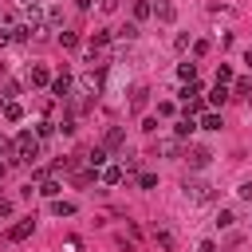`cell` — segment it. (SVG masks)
Returning a JSON list of instances; mask_svg holds the SVG:
<instances>
[{
	"mask_svg": "<svg viewBox=\"0 0 252 252\" xmlns=\"http://www.w3.org/2000/svg\"><path fill=\"white\" fill-rule=\"evenodd\" d=\"M185 201H193V205H205V201H213V185L209 181H201V177H185Z\"/></svg>",
	"mask_w": 252,
	"mask_h": 252,
	"instance_id": "obj_1",
	"label": "cell"
},
{
	"mask_svg": "<svg viewBox=\"0 0 252 252\" xmlns=\"http://www.w3.org/2000/svg\"><path fill=\"white\" fill-rule=\"evenodd\" d=\"M16 158H20V161L39 158V138H35L32 130H20V134H16Z\"/></svg>",
	"mask_w": 252,
	"mask_h": 252,
	"instance_id": "obj_2",
	"label": "cell"
},
{
	"mask_svg": "<svg viewBox=\"0 0 252 252\" xmlns=\"http://www.w3.org/2000/svg\"><path fill=\"white\" fill-rule=\"evenodd\" d=\"M32 232H35V220H32V217H24V220H16V224L8 228V240H12V244H20V240H28Z\"/></svg>",
	"mask_w": 252,
	"mask_h": 252,
	"instance_id": "obj_3",
	"label": "cell"
},
{
	"mask_svg": "<svg viewBox=\"0 0 252 252\" xmlns=\"http://www.w3.org/2000/svg\"><path fill=\"white\" fill-rule=\"evenodd\" d=\"M158 154L177 158V154H181V138H158Z\"/></svg>",
	"mask_w": 252,
	"mask_h": 252,
	"instance_id": "obj_4",
	"label": "cell"
},
{
	"mask_svg": "<svg viewBox=\"0 0 252 252\" xmlns=\"http://www.w3.org/2000/svg\"><path fill=\"white\" fill-rule=\"evenodd\" d=\"M79 87H83V94H98V91H102V79H98V75H91V71H87V75H83V79H79Z\"/></svg>",
	"mask_w": 252,
	"mask_h": 252,
	"instance_id": "obj_5",
	"label": "cell"
},
{
	"mask_svg": "<svg viewBox=\"0 0 252 252\" xmlns=\"http://www.w3.org/2000/svg\"><path fill=\"white\" fill-rule=\"evenodd\" d=\"M51 91H55V98H67V94H71V79H67V75L51 79Z\"/></svg>",
	"mask_w": 252,
	"mask_h": 252,
	"instance_id": "obj_6",
	"label": "cell"
},
{
	"mask_svg": "<svg viewBox=\"0 0 252 252\" xmlns=\"http://www.w3.org/2000/svg\"><path fill=\"white\" fill-rule=\"evenodd\" d=\"M228 94H232V91H228V87H220V83H217V87H213V91H209V102H213V106H224V102H228Z\"/></svg>",
	"mask_w": 252,
	"mask_h": 252,
	"instance_id": "obj_7",
	"label": "cell"
},
{
	"mask_svg": "<svg viewBox=\"0 0 252 252\" xmlns=\"http://www.w3.org/2000/svg\"><path fill=\"white\" fill-rule=\"evenodd\" d=\"M197 126H201V130H220V114H217V110H205Z\"/></svg>",
	"mask_w": 252,
	"mask_h": 252,
	"instance_id": "obj_8",
	"label": "cell"
},
{
	"mask_svg": "<svg viewBox=\"0 0 252 252\" xmlns=\"http://www.w3.org/2000/svg\"><path fill=\"white\" fill-rule=\"evenodd\" d=\"M193 130H197V122H193V118H181V122L173 126V138H181V142H185V138H189Z\"/></svg>",
	"mask_w": 252,
	"mask_h": 252,
	"instance_id": "obj_9",
	"label": "cell"
},
{
	"mask_svg": "<svg viewBox=\"0 0 252 252\" xmlns=\"http://www.w3.org/2000/svg\"><path fill=\"white\" fill-rule=\"evenodd\" d=\"M209 161H213V154H209V150H193V154H189V165H193V169H205Z\"/></svg>",
	"mask_w": 252,
	"mask_h": 252,
	"instance_id": "obj_10",
	"label": "cell"
},
{
	"mask_svg": "<svg viewBox=\"0 0 252 252\" xmlns=\"http://www.w3.org/2000/svg\"><path fill=\"white\" fill-rule=\"evenodd\" d=\"M51 213H55V217H75V201H59V197H55V201H51Z\"/></svg>",
	"mask_w": 252,
	"mask_h": 252,
	"instance_id": "obj_11",
	"label": "cell"
},
{
	"mask_svg": "<svg viewBox=\"0 0 252 252\" xmlns=\"http://www.w3.org/2000/svg\"><path fill=\"white\" fill-rule=\"evenodd\" d=\"M28 79H32L35 87H47V83H51V75H47V67H32V75H28Z\"/></svg>",
	"mask_w": 252,
	"mask_h": 252,
	"instance_id": "obj_12",
	"label": "cell"
},
{
	"mask_svg": "<svg viewBox=\"0 0 252 252\" xmlns=\"http://www.w3.org/2000/svg\"><path fill=\"white\" fill-rule=\"evenodd\" d=\"M102 181H106V185H118V181H122V165H106V169H102Z\"/></svg>",
	"mask_w": 252,
	"mask_h": 252,
	"instance_id": "obj_13",
	"label": "cell"
},
{
	"mask_svg": "<svg viewBox=\"0 0 252 252\" xmlns=\"http://www.w3.org/2000/svg\"><path fill=\"white\" fill-rule=\"evenodd\" d=\"M173 16H177V12H173V4H165V0H161V4H158V20H161V24H173Z\"/></svg>",
	"mask_w": 252,
	"mask_h": 252,
	"instance_id": "obj_14",
	"label": "cell"
},
{
	"mask_svg": "<svg viewBox=\"0 0 252 252\" xmlns=\"http://www.w3.org/2000/svg\"><path fill=\"white\" fill-rule=\"evenodd\" d=\"M177 79L193 83V79H197V63H181V67H177Z\"/></svg>",
	"mask_w": 252,
	"mask_h": 252,
	"instance_id": "obj_15",
	"label": "cell"
},
{
	"mask_svg": "<svg viewBox=\"0 0 252 252\" xmlns=\"http://www.w3.org/2000/svg\"><path fill=\"white\" fill-rule=\"evenodd\" d=\"M193 114H205V102H201L197 94H193V98L185 102V118H193Z\"/></svg>",
	"mask_w": 252,
	"mask_h": 252,
	"instance_id": "obj_16",
	"label": "cell"
},
{
	"mask_svg": "<svg viewBox=\"0 0 252 252\" xmlns=\"http://www.w3.org/2000/svg\"><path fill=\"white\" fill-rule=\"evenodd\" d=\"M4 118H8V122H20V118H24L20 102H4Z\"/></svg>",
	"mask_w": 252,
	"mask_h": 252,
	"instance_id": "obj_17",
	"label": "cell"
},
{
	"mask_svg": "<svg viewBox=\"0 0 252 252\" xmlns=\"http://www.w3.org/2000/svg\"><path fill=\"white\" fill-rule=\"evenodd\" d=\"M39 193H43V197H51V201H55V197H59V181H55V177H47V181H43V185H39Z\"/></svg>",
	"mask_w": 252,
	"mask_h": 252,
	"instance_id": "obj_18",
	"label": "cell"
},
{
	"mask_svg": "<svg viewBox=\"0 0 252 252\" xmlns=\"http://www.w3.org/2000/svg\"><path fill=\"white\" fill-rule=\"evenodd\" d=\"M12 39H16V43L32 39V28H28V24H16V28H12Z\"/></svg>",
	"mask_w": 252,
	"mask_h": 252,
	"instance_id": "obj_19",
	"label": "cell"
},
{
	"mask_svg": "<svg viewBox=\"0 0 252 252\" xmlns=\"http://www.w3.org/2000/svg\"><path fill=\"white\" fill-rule=\"evenodd\" d=\"M114 146H122V130L114 126L110 134H106V142H102V150H114Z\"/></svg>",
	"mask_w": 252,
	"mask_h": 252,
	"instance_id": "obj_20",
	"label": "cell"
},
{
	"mask_svg": "<svg viewBox=\"0 0 252 252\" xmlns=\"http://www.w3.org/2000/svg\"><path fill=\"white\" fill-rule=\"evenodd\" d=\"M154 240H158V244H161L165 252H173V236H169L165 228H158V232H154Z\"/></svg>",
	"mask_w": 252,
	"mask_h": 252,
	"instance_id": "obj_21",
	"label": "cell"
},
{
	"mask_svg": "<svg viewBox=\"0 0 252 252\" xmlns=\"http://www.w3.org/2000/svg\"><path fill=\"white\" fill-rule=\"evenodd\" d=\"M217 83H220V87H228V83H232V67H224V63H220V67H217Z\"/></svg>",
	"mask_w": 252,
	"mask_h": 252,
	"instance_id": "obj_22",
	"label": "cell"
},
{
	"mask_svg": "<svg viewBox=\"0 0 252 252\" xmlns=\"http://www.w3.org/2000/svg\"><path fill=\"white\" fill-rule=\"evenodd\" d=\"M146 94H150V91H146V87H138V91H134V98H130V106H134V110H142V106H146Z\"/></svg>",
	"mask_w": 252,
	"mask_h": 252,
	"instance_id": "obj_23",
	"label": "cell"
},
{
	"mask_svg": "<svg viewBox=\"0 0 252 252\" xmlns=\"http://www.w3.org/2000/svg\"><path fill=\"white\" fill-rule=\"evenodd\" d=\"M55 130H59V126H55V122H39V126H35V138H51V134H55Z\"/></svg>",
	"mask_w": 252,
	"mask_h": 252,
	"instance_id": "obj_24",
	"label": "cell"
},
{
	"mask_svg": "<svg viewBox=\"0 0 252 252\" xmlns=\"http://www.w3.org/2000/svg\"><path fill=\"white\" fill-rule=\"evenodd\" d=\"M232 220H236V217H232L228 209H220V213H217V228H232Z\"/></svg>",
	"mask_w": 252,
	"mask_h": 252,
	"instance_id": "obj_25",
	"label": "cell"
},
{
	"mask_svg": "<svg viewBox=\"0 0 252 252\" xmlns=\"http://www.w3.org/2000/svg\"><path fill=\"white\" fill-rule=\"evenodd\" d=\"M150 12H154V8H150V4H146V0H138V4H134V20H146V16H150Z\"/></svg>",
	"mask_w": 252,
	"mask_h": 252,
	"instance_id": "obj_26",
	"label": "cell"
},
{
	"mask_svg": "<svg viewBox=\"0 0 252 252\" xmlns=\"http://www.w3.org/2000/svg\"><path fill=\"white\" fill-rule=\"evenodd\" d=\"M47 24L59 28V24H63V8H47Z\"/></svg>",
	"mask_w": 252,
	"mask_h": 252,
	"instance_id": "obj_27",
	"label": "cell"
},
{
	"mask_svg": "<svg viewBox=\"0 0 252 252\" xmlns=\"http://www.w3.org/2000/svg\"><path fill=\"white\" fill-rule=\"evenodd\" d=\"M59 43H63V47H79V35H75V32H59Z\"/></svg>",
	"mask_w": 252,
	"mask_h": 252,
	"instance_id": "obj_28",
	"label": "cell"
},
{
	"mask_svg": "<svg viewBox=\"0 0 252 252\" xmlns=\"http://www.w3.org/2000/svg\"><path fill=\"white\" fill-rule=\"evenodd\" d=\"M106 43H110L106 32H94V35H91V51H94V47H106Z\"/></svg>",
	"mask_w": 252,
	"mask_h": 252,
	"instance_id": "obj_29",
	"label": "cell"
},
{
	"mask_svg": "<svg viewBox=\"0 0 252 252\" xmlns=\"http://www.w3.org/2000/svg\"><path fill=\"white\" fill-rule=\"evenodd\" d=\"M91 165H106V150H102V146L91 150Z\"/></svg>",
	"mask_w": 252,
	"mask_h": 252,
	"instance_id": "obj_30",
	"label": "cell"
},
{
	"mask_svg": "<svg viewBox=\"0 0 252 252\" xmlns=\"http://www.w3.org/2000/svg\"><path fill=\"white\" fill-rule=\"evenodd\" d=\"M138 35V24H126V28H118V39H134Z\"/></svg>",
	"mask_w": 252,
	"mask_h": 252,
	"instance_id": "obj_31",
	"label": "cell"
},
{
	"mask_svg": "<svg viewBox=\"0 0 252 252\" xmlns=\"http://www.w3.org/2000/svg\"><path fill=\"white\" fill-rule=\"evenodd\" d=\"M138 185H142V189H154V185H158V177H154V173H142V177H138Z\"/></svg>",
	"mask_w": 252,
	"mask_h": 252,
	"instance_id": "obj_32",
	"label": "cell"
},
{
	"mask_svg": "<svg viewBox=\"0 0 252 252\" xmlns=\"http://www.w3.org/2000/svg\"><path fill=\"white\" fill-rule=\"evenodd\" d=\"M252 91V79H236V94H248Z\"/></svg>",
	"mask_w": 252,
	"mask_h": 252,
	"instance_id": "obj_33",
	"label": "cell"
},
{
	"mask_svg": "<svg viewBox=\"0 0 252 252\" xmlns=\"http://www.w3.org/2000/svg\"><path fill=\"white\" fill-rule=\"evenodd\" d=\"M98 8L102 12H118V0H98Z\"/></svg>",
	"mask_w": 252,
	"mask_h": 252,
	"instance_id": "obj_34",
	"label": "cell"
},
{
	"mask_svg": "<svg viewBox=\"0 0 252 252\" xmlns=\"http://www.w3.org/2000/svg\"><path fill=\"white\" fill-rule=\"evenodd\" d=\"M197 252H217V244H213V240H201V244H197Z\"/></svg>",
	"mask_w": 252,
	"mask_h": 252,
	"instance_id": "obj_35",
	"label": "cell"
},
{
	"mask_svg": "<svg viewBox=\"0 0 252 252\" xmlns=\"http://www.w3.org/2000/svg\"><path fill=\"white\" fill-rule=\"evenodd\" d=\"M236 193H240V197H244V201H248V197H252V181H244V185H240V189H236Z\"/></svg>",
	"mask_w": 252,
	"mask_h": 252,
	"instance_id": "obj_36",
	"label": "cell"
},
{
	"mask_svg": "<svg viewBox=\"0 0 252 252\" xmlns=\"http://www.w3.org/2000/svg\"><path fill=\"white\" fill-rule=\"evenodd\" d=\"M20 8H24V12H32V8H39V0H20Z\"/></svg>",
	"mask_w": 252,
	"mask_h": 252,
	"instance_id": "obj_37",
	"label": "cell"
},
{
	"mask_svg": "<svg viewBox=\"0 0 252 252\" xmlns=\"http://www.w3.org/2000/svg\"><path fill=\"white\" fill-rule=\"evenodd\" d=\"M4 43H12V32H4V28H0V47H4Z\"/></svg>",
	"mask_w": 252,
	"mask_h": 252,
	"instance_id": "obj_38",
	"label": "cell"
},
{
	"mask_svg": "<svg viewBox=\"0 0 252 252\" xmlns=\"http://www.w3.org/2000/svg\"><path fill=\"white\" fill-rule=\"evenodd\" d=\"M75 8H79V12H87V8H91V0H75Z\"/></svg>",
	"mask_w": 252,
	"mask_h": 252,
	"instance_id": "obj_39",
	"label": "cell"
},
{
	"mask_svg": "<svg viewBox=\"0 0 252 252\" xmlns=\"http://www.w3.org/2000/svg\"><path fill=\"white\" fill-rule=\"evenodd\" d=\"M244 63H248V67H252V47H248V55H244Z\"/></svg>",
	"mask_w": 252,
	"mask_h": 252,
	"instance_id": "obj_40",
	"label": "cell"
},
{
	"mask_svg": "<svg viewBox=\"0 0 252 252\" xmlns=\"http://www.w3.org/2000/svg\"><path fill=\"white\" fill-rule=\"evenodd\" d=\"M0 110H4V94H0Z\"/></svg>",
	"mask_w": 252,
	"mask_h": 252,
	"instance_id": "obj_41",
	"label": "cell"
},
{
	"mask_svg": "<svg viewBox=\"0 0 252 252\" xmlns=\"http://www.w3.org/2000/svg\"><path fill=\"white\" fill-rule=\"evenodd\" d=\"M0 150H4V134H0Z\"/></svg>",
	"mask_w": 252,
	"mask_h": 252,
	"instance_id": "obj_42",
	"label": "cell"
},
{
	"mask_svg": "<svg viewBox=\"0 0 252 252\" xmlns=\"http://www.w3.org/2000/svg\"><path fill=\"white\" fill-rule=\"evenodd\" d=\"M0 177H4V165H0Z\"/></svg>",
	"mask_w": 252,
	"mask_h": 252,
	"instance_id": "obj_43",
	"label": "cell"
}]
</instances>
